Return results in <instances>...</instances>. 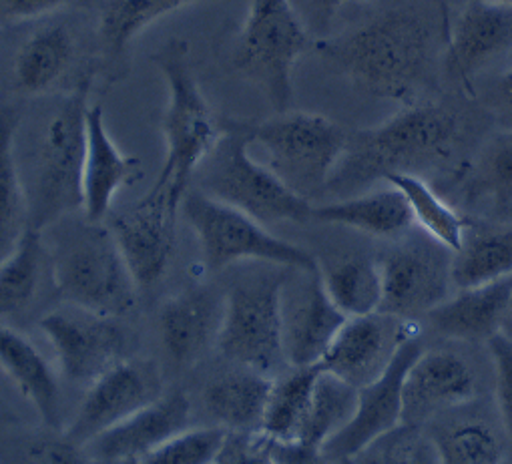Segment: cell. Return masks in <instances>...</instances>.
Returning <instances> with one entry per match:
<instances>
[{
	"label": "cell",
	"instance_id": "5",
	"mask_svg": "<svg viewBox=\"0 0 512 464\" xmlns=\"http://www.w3.org/2000/svg\"><path fill=\"white\" fill-rule=\"evenodd\" d=\"M57 296L75 308L123 318L137 304V282L103 221L87 217L65 231L49 254Z\"/></svg>",
	"mask_w": 512,
	"mask_h": 464
},
{
	"label": "cell",
	"instance_id": "18",
	"mask_svg": "<svg viewBox=\"0 0 512 464\" xmlns=\"http://www.w3.org/2000/svg\"><path fill=\"white\" fill-rule=\"evenodd\" d=\"M422 350V338H412L382 378L358 390V406L352 420L322 448L328 464L352 460L368 444L402 424L404 376Z\"/></svg>",
	"mask_w": 512,
	"mask_h": 464
},
{
	"label": "cell",
	"instance_id": "13",
	"mask_svg": "<svg viewBox=\"0 0 512 464\" xmlns=\"http://www.w3.org/2000/svg\"><path fill=\"white\" fill-rule=\"evenodd\" d=\"M39 328L57 354L61 374L73 384L91 386L125 360L127 338L117 318L67 304L45 314Z\"/></svg>",
	"mask_w": 512,
	"mask_h": 464
},
{
	"label": "cell",
	"instance_id": "31",
	"mask_svg": "<svg viewBox=\"0 0 512 464\" xmlns=\"http://www.w3.org/2000/svg\"><path fill=\"white\" fill-rule=\"evenodd\" d=\"M201 0H103L99 9V43L109 61L123 57L127 47L151 25Z\"/></svg>",
	"mask_w": 512,
	"mask_h": 464
},
{
	"label": "cell",
	"instance_id": "20",
	"mask_svg": "<svg viewBox=\"0 0 512 464\" xmlns=\"http://www.w3.org/2000/svg\"><path fill=\"white\" fill-rule=\"evenodd\" d=\"M189 416L187 394L169 392L87 446L103 464H139L171 436L189 428Z\"/></svg>",
	"mask_w": 512,
	"mask_h": 464
},
{
	"label": "cell",
	"instance_id": "6",
	"mask_svg": "<svg viewBox=\"0 0 512 464\" xmlns=\"http://www.w3.org/2000/svg\"><path fill=\"white\" fill-rule=\"evenodd\" d=\"M153 59L167 85V107L161 121L167 153L159 177L169 181L183 199L199 165L219 143L223 121L213 115L193 75L185 41H167Z\"/></svg>",
	"mask_w": 512,
	"mask_h": 464
},
{
	"label": "cell",
	"instance_id": "12",
	"mask_svg": "<svg viewBox=\"0 0 512 464\" xmlns=\"http://www.w3.org/2000/svg\"><path fill=\"white\" fill-rule=\"evenodd\" d=\"M181 203L171 183L157 177L139 201L107 215V227L139 288L157 284L169 268Z\"/></svg>",
	"mask_w": 512,
	"mask_h": 464
},
{
	"label": "cell",
	"instance_id": "32",
	"mask_svg": "<svg viewBox=\"0 0 512 464\" xmlns=\"http://www.w3.org/2000/svg\"><path fill=\"white\" fill-rule=\"evenodd\" d=\"M320 264V276L332 302L348 318L380 312L382 274L378 258L346 256Z\"/></svg>",
	"mask_w": 512,
	"mask_h": 464
},
{
	"label": "cell",
	"instance_id": "49",
	"mask_svg": "<svg viewBox=\"0 0 512 464\" xmlns=\"http://www.w3.org/2000/svg\"><path fill=\"white\" fill-rule=\"evenodd\" d=\"M340 464H354L352 460H344V462H340Z\"/></svg>",
	"mask_w": 512,
	"mask_h": 464
},
{
	"label": "cell",
	"instance_id": "3",
	"mask_svg": "<svg viewBox=\"0 0 512 464\" xmlns=\"http://www.w3.org/2000/svg\"><path fill=\"white\" fill-rule=\"evenodd\" d=\"M91 79L67 95L47 119L25 181L31 229L43 231L83 211V167Z\"/></svg>",
	"mask_w": 512,
	"mask_h": 464
},
{
	"label": "cell",
	"instance_id": "43",
	"mask_svg": "<svg viewBox=\"0 0 512 464\" xmlns=\"http://www.w3.org/2000/svg\"><path fill=\"white\" fill-rule=\"evenodd\" d=\"M268 446L276 464H328L324 450L302 440H282L268 436Z\"/></svg>",
	"mask_w": 512,
	"mask_h": 464
},
{
	"label": "cell",
	"instance_id": "21",
	"mask_svg": "<svg viewBox=\"0 0 512 464\" xmlns=\"http://www.w3.org/2000/svg\"><path fill=\"white\" fill-rule=\"evenodd\" d=\"M512 49V7L472 0L450 25L446 61L456 79L470 89L478 71Z\"/></svg>",
	"mask_w": 512,
	"mask_h": 464
},
{
	"label": "cell",
	"instance_id": "4",
	"mask_svg": "<svg viewBox=\"0 0 512 464\" xmlns=\"http://www.w3.org/2000/svg\"><path fill=\"white\" fill-rule=\"evenodd\" d=\"M195 189L231 205L266 227L314 219V203L290 189L251 153L249 123L223 121V135L199 165Z\"/></svg>",
	"mask_w": 512,
	"mask_h": 464
},
{
	"label": "cell",
	"instance_id": "34",
	"mask_svg": "<svg viewBox=\"0 0 512 464\" xmlns=\"http://www.w3.org/2000/svg\"><path fill=\"white\" fill-rule=\"evenodd\" d=\"M386 183L396 187L406 197L414 225L448 250L456 252L460 248L468 217L458 213L446 199H442L426 179L420 175L398 173L388 177Z\"/></svg>",
	"mask_w": 512,
	"mask_h": 464
},
{
	"label": "cell",
	"instance_id": "11",
	"mask_svg": "<svg viewBox=\"0 0 512 464\" xmlns=\"http://www.w3.org/2000/svg\"><path fill=\"white\" fill-rule=\"evenodd\" d=\"M454 252L430 238L420 227L394 240L378 258L382 274L380 312L416 322L452 294Z\"/></svg>",
	"mask_w": 512,
	"mask_h": 464
},
{
	"label": "cell",
	"instance_id": "47",
	"mask_svg": "<svg viewBox=\"0 0 512 464\" xmlns=\"http://www.w3.org/2000/svg\"><path fill=\"white\" fill-rule=\"evenodd\" d=\"M506 338L512 340V294H510V302H508V308H506V314H504V322H502V330H500Z\"/></svg>",
	"mask_w": 512,
	"mask_h": 464
},
{
	"label": "cell",
	"instance_id": "8",
	"mask_svg": "<svg viewBox=\"0 0 512 464\" xmlns=\"http://www.w3.org/2000/svg\"><path fill=\"white\" fill-rule=\"evenodd\" d=\"M181 211L199 242L203 264L209 272L217 274L241 262L306 272L320 268L308 250L274 236L264 223L195 187L185 193Z\"/></svg>",
	"mask_w": 512,
	"mask_h": 464
},
{
	"label": "cell",
	"instance_id": "39",
	"mask_svg": "<svg viewBox=\"0 0 512 464\" xmlns=\"http://www.w3.org/2000/svg\"><path fill=\"white\" fill-rule=\"evenodd\" d=\"M225 434L227 430L217 424L185 428L147 454L139 464H213Z\"/></svg>",
	"mask_w": 512,
	"mask_h": 464
},
{
	"label": "cell",
	"instance_id": "40",
	"mask_svg": "<svg viewBox=\"0 0 512 464\" xmlns=\"http://www.w3.org/2000/svg\"><path fill=\"white\" fill-rule=\"evenodd\" d=\"M494 372V404L512 444V340L502 332L486 342Z\"/></svg>",
	"mask_w": 512,
	"mask_h": 464
},
{
	"label": "cell",
	"instance_id": "15",
	"mask_svg": "<svg viewBox=\"0 0 512 464\" xmlns=\"http://www.w3.org/2000/svg\"><path fill=\"white\" fill-rule=\"evenodd\" d=\"M163 394L161 372L153 362L125 358L87 388L77 414L63 432L75 442L89 444Z\"/></svg>",
	"mask_w": 512,
	"mask_h": 464
},
{
	"label": "cell",
	"instance_id": "1",
	"mask_svg": "<svg viewBox=\"0 0 512 464\" xmlns=\"http://www.w3.org/2000/svg\"><path fill=\"white\" fill-rule=\"evenodd\" d=\"M448 31L444 0H376L372 13L318 51L362 93L410 107L430 85Z\"/></svg>",
	"mask_w": 512,
	"mask_h": 464
},
{
	"label": "cell",
	"instance_id": "22",
	"mask_svg": "<svg viewBox=\"0 0 512 464\" xmlns=\"http://www.w3.org/2000/svg\"><path fill=\"white\" fill-rule=\"evenodd\" d=\"M143 177L141 161L113 141L101 103L87 111V149L83 167V217L105 221L115 197Z\"/></svg>",
	"mask_w": 512,
	"mask_h": 464
},
{
	"label": "cell",
	"instance_id": "44",
	"mask_svg": "<svg viewBox=\"0 0 512 464\" xmlns=\"http://www.w3.org/2000/svg\"><path fill=\"white\" fill-rule=\"evenodd\" d=\"M71 0H0V19L9 23H25L53 15Z\"/></svg>",
	"mask_w": 512,
	"mask_h": 464
},
{
	"label": "cell",
	"instance_id": "24",
	"mask_svg": "<svg viewBox=\"0 0 512 464\" xmlns=\"http://www.w3.org/2000/svg\"><path fill=\"white\" fill-rule=\"evenodd\" d=\"M510 294L512 276L486 286L464 288L432 310L426 322L438 336L450 342H488L502 330Z\"/></svg>",
	"mask_w": 512,
	"mask_h": 464
},
{
	"label": "cell",
	"instance_id": "36",
	"mask_svg": "<svg viewBox=\"0 0 512 464\" xmlns=\"http://www.w3.org/2000/svg\"><path fill=\"white\" fill-rule=\"evenodd\" d=\"M358 388L346 384L330 372H320L312 402L296 440L324 448L354 416Z\"/></svg>",
	"mask_w": 512,
	"mask_h": 464
},
{
	"label": "cell",
	"instance_id": "19",
	"mask_svg": "<svg viewBox=\"0 0 512 464\" xmlns=\"http://www.w3.org/2000/svg\"><path fill=\"white\" fill-rule=\"evenodd\" d=\"M424 428L436 444L440 464H508L510 440L496 404L484 396L440 414Z\"/></svg>",
	"mask_w": 512,
	"mask_h": 464
},
{
	"label": "cell",
	"instance_id": "42",
	"mask_svg": "<svg viewBox=\"0 0 512 464\" xmlns=\"http://www.w3.org/2000/svg\"><path fill=\"white\" fill-rule=\"evenodd\" d=\"M213 464H276L268 438L258 432H227Z\"/></svg>",
	"mask_w": 512,
	"mask_h": 464
},
{
	"label": "cell",
	"instance_id": "46",
	"mask_svg": "<svg viewBox=\"0 0 512 464\" xmlns=\"http://www.w3.org/2000/svg\"><path fill=\"white\" fill-rule=\"evenodd\" d=\"M352 3V0H314V5L318 9V13L324 17V19H330L334 13H338L340 7Z\"/></svg>",
	"mask_w": 512,
	"mask_h": 464
},
{
	"label": "cell",
	"instance_id": "9",
	"mask_svg": "<svg viewBox=\"0 0 512 464\" xmlns=\"http://www.w3.org/2000/svg\"><path fill=\"white\" fill-rule=\"evenodd\" d=\"M288 274L290 268L272 266L237 280L223 294V322L215 346L235 368L274 378L288 366L282 340V292Z\"/></svg>",
	"mask_w": 512,
	"mask_h": 464
},
{
	"label": "cell",
	"instance_id": "29",
	"mask_svg": "<svg viewBox=\"0 0 512 464\" xmlns=\"http://www.w3.org/2000/svg\"><path fill=\"white\" fill-rule=\"evenodd\" d=\"M17 127L19 113L11 107L0 109V264L31 229L27 189L15 153Z\"/></svg>",
	"mask_w": 512,
	"mask_h": 464
},
{
	"label": "cell",
	"instance_id": "17",
	"mask_svg": "<svg viewBox=\"0 0 512 464\" xmlns=\"http://www.w3.org/2000/svg\"><path fill=\"white\" fill-rule=\"evenodd\" d=\"M480 396V378L466 354L452 348L422 350L404 376L402 424L428 426Z\"/></svg>",
	"mask_w": 512,
	"mask_h": 464
},
{
	"label": "cell",
	"instance_id": "25",
	"mask_svg": "<svg viewBox=\"0 0 512 464\" xmlns=\"http://www.w3.org/2000/svg\"><path fill=\"white\" fill-rule=\"evenodd\" d=\"M314 219L332 225L352 227L380 240H398L414 227L406 197L392 185L366 193L314 205Z\"/></svg>",
	"mask_w": 512,
	"mask_h": 464
},
{
	"label": "cell",
	"instance_id": "16",
	"mask_svg": "<svg viewBox=\"0 0 512 464\" xmlns=\"http://www.w3.org/2000/svg\"><path fill=\"white\" fill-rule=\"evenodd\" d=\"M346 320L328 296L320 268L290 270L282 292V340L290 368L318 366Z\"/></svg>",
	"mask_w": 512,
	"mask_h": 464
},
{
	"label": "cell",
	"instance_id": "27",
	"mask_svg": "<svg viewBox=\"0 0 512 464\" xmlns=\"http://www.w3.org/2000/svg\"><path fill=\"white\" fill-rule=\"evenodd\" d=\"M274 380L268 374L237 368L207 384L203 404L217 426L227 432L262 430Z\"/></svg>",
	"mask_w": 512,
	"mask_h": 464
},
{
	"label": "cell",
	"instance_id": "26",
	"mask_svg": "<svg viewBox=\"0 0 512 464\" xmlns=\"http://www.w3.org/2000/svg\"><path fill=\"white\" fill-rule=\"evenodd\" d=\"M0 370L15 382L49 428H61V390L53 368L27 336L5 322H0Z\"/></svg>",
	"mask_w": 512,
	"mask_h": 464
},
{
	"label": "cell",
	"instance_id": "28",
	"mask_svg": "<svg viewBox=\"0 0 512 464\" xmlns=\"http://www.w3.org/2000/svg\"><path fill=\"white\" fill-rule=\"evenodd\" d=\"M512 276V225L468 219L460 248L452 256L456 290L486 286Z\"/></svg>",
	"mask_w": 512,
	"mask_h": 464
},
{
	"label": "cell",
	"instance_id": "33",
	"mask_svg": "<svg viewBox=\"0 0 512 464\" xmlns=\"http://www.w3.org/2000/svg\"><path fill=\"white\" fill-rule=\"evenodd\" d=\"M49 252L43 231L29 229L15 252L0 264V320L21 316L39 296Z\"/></svg>",
	"mask_w": 512,
	"mask_h": 464
},
{
	"label": "cell",
	"instance_id": "10",
	"mask_svg": "<svg viewBox=\"0 0 512 464\" xmlns=\"http://www.w3.org/2000/svg\"><path fill=\"white\" fill-rule=\"evenodd\" d=\"M249 143L290 189L312 201L322 195L338 167L348 133L324 115L284 111L262 123H249Z\"/></svg>",
	"mask_w": 512,
	"mask_h": 464
},
{
	"label": "cell",
	"instance_id": "41",
	"mask_svg": "<svg viewBox=\"0 0 512 464\" xmlns=\"http://www.w3.org/2000/svg\"><path fill=\"white\" fill-rule=\"evenodd\" d=\"M25 458L27 464H103L87 444L75 442L65 432L33 440Z\"/></svg>",
	"mask_w": 512,
	"mask_h": 464
},
{
	"label": "cell",
	"instance_id": "30",
	"mask_svg": "<svg viewBox=\"0 0 512 464\" xmlns=\"http://www.w3.org/2000/svg\"><path fill=\"white\" fill-rule=\"evenodd\" d=\"M75 57V39L65 25L33 33L19 49L13 65L15 89L33 97L53 89Z\"/></svg>",
	"mask_w": 512,
	"mask_h": 464
},
{
	"label": "cell",
	"instance_id": "50",
	"mask_svg": "<svg viewBox=\"0 0 512 464\" xmlns=\"http://www.w3.org/2000/svg\"><path fill=\"white\" fill-rule=\"evenodd\" d=\"M508 464H512V460H508Z\"/></svg>",
	"mask_w": 512,
	"mask_h": 464
},
{
	"label": "cell",
	"instance_id": "35",
	"mask_svg": "<svg viewBox=\"0 0 512 464\" xmlns=\"http://www.w3.org/2000/svg\"><path fill=\"white\" fill-rule=\"evenodd\" d=\"M470 205H488L494 213L512 209V133L496 135L480 153L478 163L462 183Z\"/></svg>",
	"mask_w": 512,
	"mask_h": 464
},
{
	"label": "cell",
	"instance_id": "37",
	"mask_svg": "<svg viewBox=\"0 0 512 464\" xmlns=\"http://www.w3.org/2000/svg\"><path fill=\"white\" fill-rule=\"evenodd\" d=\"M322 368H292L280 380H274L262 432L282 440H296L306 420L312 394Z\"/></svg>",
	"mask_w": 512,
	"mask_h": 464
},
{
	"label": "cell",
	"instance_id": "23",
	"mask_svg": "<svg viewBox=\"0 0 512 464\" xmlns=\"http://www.w3.org/2000/svg\"><path fill=\"white\" fill-rule=\"evenodd\" d=\"M223 308L225 296L209 288H189L161 304L159 334L173 362L189 366L217 344Z\"/></svg>",
	"mask_w": 512,
	"mask_h": 464
},
{
	"label": "cell",
	"instance_id": "7",
	"mask_svg": "<svg viewBox=\"0 0 512 464\" xmlns=\"http://www.w3.org/2000/svg\"><path fill=\"white\" fill-rule=\"evenodd\" d=\"M314 47L292 0H251L231 55L233 69L258 85L278 113L294 97V69Z\"/></svg>",
	"mask_w": 512,
	"mask_h": 464
},
{
	"label": "cell",
	"instance_id": "48",
	"mask_svg": "<svg viewBox=\"0 0 512 464\" xmlns=\"http://www.w3.org/2000/svg\"><path fill=\"white\" fill-rule=\"evenodd\" d=\"M492 3H498V5H506V7H512V0H492Z\"/></svg>",
	"mask_w": 512,
	"mask_h": 464
},
{
	"label": "cell",
	"instance_id": "38",
	"mask_svg": "<svg viewBox=\"0 0 512 464\" xmlns=\"http://www.w3.org/2000/svg\"><path fill=\"white\" fill-rule=\"evenodd\" d=\"M354 464H440L436 444L424 426L400 424L368 444Z\"/></svg>",
	"mask_w": 512,
	"mask_h": 464
},
{
	"label": "cell",
	"instance_id": "14",
	"mask_svg": "<svg viewBox=\"0 0 512 464\" xmlns=\"http://www.w3.org/2000/svg\"><path fill=\"white\" fill-rule=\"evenodd\" d=\"M416 336H420L416 322L384 312L354 316L340 328L320 368L360 390L382 378Z\"/></svg>",
	"mask_w": 512,
	"mask_h": 464
},
{
	"label": "cell",
	"instance_id": "2",
	"mask_svg": "<svg viewBox=\"0 0 512 464\" xmlns=\"http://www.w3.org/2000/svg\"><path fill=\"white\" fill-rule=\"evenodd\" d=\"M456 139L458 121L448 109L432 103L410 105L378 127L348 135L346 151L324 193L334 201L348 199L392 175L436 169L452 157Z\"/></svg>",
	"mask_w": 512,
	"mask_h": 464
},
{
	"label": "cell",
	"instance_id": "45",
	"mask_svg": "<svg viewBox=\"0 0 512 464\" xmlns=\"http://www.w3.org/2000/svg\"><path fill=\"white\" fill-rule=\"evenodd\" d=\"M498 93L504 109L512 115V69L506 71L498 83Z\"/></svg>",
	"mask_w": 512,
	"mask_h": 464
}]
</instances>
